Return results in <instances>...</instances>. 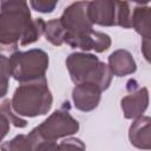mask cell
<instances>
[{"mask_svg": "<svg viewBox=\"0 0 151 151\" xmlns=\"http://www.w3.org/2000/svg\"><path fill=\"white\" fill-rule=\"evenodd\" d=\"M53 104V96L46 77L20 83L11 99L14 113L19 117L34 118L46 114Z\"/></svg>", "mask_w": 151, "mask_h": 151, "instance_id": "1", "label": "cell"}, {"mask_svg": "<svg viewBox=\"0 0 151 151\" xmlns=\"http://www.w3.org/2000/svg\"><path fill=\"white\" fill-rule=\"evenodd\" d=\"M66 67L74 84L92 83L101 91L110 87L112 73L109 66L91 53L74 52L66 58Z\"/></svg>", "mask_w": 151, "mask_h": 151, "instance_id": "2", "label": "cell"}, {"mask_svg": "<svg viewBox=\"0 0 151 151\" xmlns=\"http://www.w3.org/2000/svg\"><path fill=\"white\" fill-rule=\"evenodd\" d=\"M31 9L26 1L0 2V44L18 46L31 24Z\"/></svg>", "mask_w": 151, "mask_h": 151, "instance_id": "3", "label": "cell"}, {"mask_svg": "<svg viewBox=\"0 0 151 151\" xmlns=\"http://www.w3.org/2000/svg\"><path fill=\"white\" fill-rule=\"evenodd\" d=\"M79 131V123L70 113V105L66 101L63 107L51 113L40 125L34 127L28 137L32 140L55 142L59 138L72 136Z\"/></svg>", "mask_w": 151, "mask_h": 151, "instance_id": "4", "label": "cell"}, {"mask_svg": "<svg viewBox=\"0 0 151 151\" xmlns=\"http://www.w3.org/2000/svg\"><path fill=\"white\" fill-rule=\"evenodd\" d=\"M48 54L40 48L25 52L17 51L12 55L11 77L19 83H27L45 77L48 68Z\"/></svg>", "mask_w": 151, "mask_h": 151, "instance_id": "5", "label": "cell"}, {"mask_svg": "<svg viewBox=\"0 0 151 151\" xmlns=\"http://www.w3.org/2000/svg\"><path fill=\"white\" fill-rule=\"evenodd\" d=\"M88 1H76L67 6L59 18L65 35H79L93 29V25L87 17Z\"/></svg>", "mask_w": 151, "mask_h": 151, "instance_id": "6", "label": "cell"}, {"mask_svg": "<svg viewBox=\"0 0 151 151\" xmlns=\"http://www.w3.org/2000/svg\"><path fill=\"white\" fill-rule=\"evenodd\" d=\"M132 85L127 83L129 94L122 98L120 107L126 119H136L143 116L149 106V90L146 87H138L137 81L132 80Z\"/></svg>", "mask_w": 151, "mask_h": 151, "instance_id": "7", "label": "cell"}, {"mask_svg": "<svg viewBox=\"0 0 151 151\" xmlns=\"http://www.w3.org/2000/svg\"><path fill=\"white\" fill-rule=\"evenodd\" d=\"M64 42H66L72 48H80L83 51H94L98 53L107 51L112 44L109 34L94 29H91L79 35H65Z\"/></svg>", "mask_w": 151, "mask_h": 151, "instance_id": "8", "label": "cell"}, {"mask_svg": "<svg viewBox=\"0 0 151 151\" xmlns=\"http://www.w3.org/2000/svg\"><path fill=\"white\" fill-rule=\"evenodd\" d=\"M87 17L92 25H99L105 27L117 26L118 18V1L100 0L88 1Z\"/></svg>", "mask_w": 151, "mask_h": 151, "instance_id": "9", "label": "cell"}, {"mask_svg": "<svg viewBox=\"0 0 151 151\" xmlns=\"http://www.w3.org/2000/svg\"><path fill=\"white\" fill-rule=\"evenodd\" d=\"M101 90L92 83L76 84L72 90V100L74 107L81 112L93 111L100 103Z\"/></svg>", "mask_w": 151, "mask_h": 151, "instance_id": "10", "label": "cell"}, {"mask_svg": "<svg viewBox=\"0 0 151 151\" xmlns=\"http://www.w3.org/2000/svg\"><path fill=\"white\" fill-rule=\"evenodd\" d=\"M151 119L149 116H142L133 119L129 127V140L139 150L151 149V133H150Z\"/></svg>", "mask_w": 151, "mask_h": 151, "instance_id": "11", "label": "cell"}, {"mask_svg": "<svg viewBox=\"0 0 151 151\" xmlns=\"http://www.w3.org/2000/svg\"><path fill=\"white\" fill-rule=\"evenodd\" d=\"M112 76L124 77L136 72L137 64L133 55L126 50H116L109 55L107 64Z\"/></svg>", "mask_w": 151, "mask_h": 151, "instance_id": "12", "label": "cell"}, {"mask_svg": "<svg viewBox=\"0 0 151 151\" xmlns=\"http://www.w3.org/2000/svg\"><path fill=\"white\" fill-rule=\"evenodd\" d=\"M131 27L142 35V40L151 39V8L149 5H136L131 9Z\"/></svg>", "mask_w": 151, "mask_h": 151, "instance_id": "13", "label": "cell"}, {"mask_svg": "<svg viewBox=\"0 0 151 151\" xmlns=\"http://www.w3.org/2000/svg\"><path fill=\"white\" fill-rule=\"evenodd\" d=\"M11 124H13L15 127L22 129L26 127L27 122L21 117L17 116L12 109L11 100L5 99L2 103H0V142H2V139L9 132Z\"/></svg>", "mask_w": 151, "mask_h": 151, "instance_id": "14", "label": "cell"}, {"mask_svg": "<svg viewBox=\"0 0 151 151\" xmlns=\"http://www.w3.org/2000/svg\"><path fill=\"white\" fill-rule=\"evenodd\" d=\"M44 35L48 42H51L54 46H61L64 44L65 39V29L60 22L59 19H52L48 20L45 24V31Z\"/></svg>", "mask_w": 151, "mask_h": 151, "instance_id": "15", "label": "cell"}, {"mask_svg": "<svg viewBox=\"0 0 151 151\" xmlns=\"http://www.w3.org/2000/svg\"><path fill=\"white\" fill-rule=\"evenodd\" d=\"M45 24H46V21H44L42 18L32 19L31 24L26 28V31H25L21 40H20V45L27 46V45H31V44L38 41L40 39V37L44 34Z\"/></svg>", "mask_w": 151, "mask_h": 151, "instance_id": "16", "label": "cell"}, {"mask_svg": "<svg viewBox=\"0 0 151 151\" xmlns=\"http://www.w3.org/2000/svg\"><path fill=\"white\" fill-rule=\"evenodd\" d=\"M0 151H32V142L28 134H17L11 140L0 145Z\"/></svg>", "mask_w": 151, "mask_h": 151, "instance_id": "17", "label": "cell"}, {"mask_svg": "<svg viewBox=\"0 0 151 151\" xmlns=\"http://www.w3.org/2000/svg\"><path fill=\"white\" fill-rule=\"evenodd\" d=\"M126 1H118V18L117 26L123 28H131V8Z\"/></svg>", "mask_w": 151, "mask_h": 151, "instance_id": "18", "label": "cell"}, {"mask_svg": "<svg viewBox=\"0 0 151 151\" xmlns=\"http://www.w3.org/2000/svg\"><path fill=\"white\" fill-rule=\"evenodd\" d=\"M59 151H85L86 145L85 143L76 137H67L58 143Z\"/></svg>", "mask_w": 151, "mask_h": 151, "instance_id": "19", "label": "cell"}, {"mask_svg": "<svg viewBox=\"0 0 151 151\" xmlns=\"http://www.w3.org/2000/svg\"><path fill=\"white\" fill-rule=\"evenodd\" d=\"M29 5L33 9L40 13H52L58 5V1H47V0H33L29 1Z\"/></svg>", "mask_w": 151, "mask_h": 151, "instance_id": "20", "label": "cell"}, {"mask_svg": "<svg viewBox=\"0 0 151 151\" xmlns=\"http://www.w3.org/2000/svg\"><path fill=\"white\" fill-rule=\"evenodd\" d=\"M31 142H32V151H59L57 142L32 140V139Z\"/></svg>", "mask_w": 151, "mask_h": 151, "instance_id": "21", "label": "cell"}, {"mask_svg": "<svg viewBox=\"0 0 151 151\" xmlns=\"http://www.w3.org/2000/svg\"><path fill=\"white\" fill-rule=\"evenodd\" d=\"M142 53L146 61H150V40H142Z\"/></svg>", "mask_w": 151, "mask_h": 151, "instance_id": "22", "label": "cell"}]
</instances>
